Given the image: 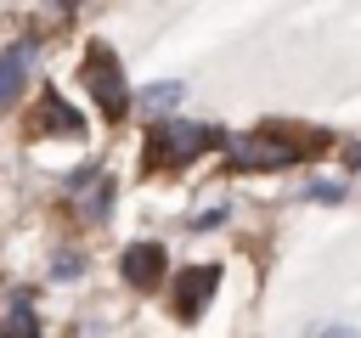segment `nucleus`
Returning <instances> with one entry per match:
<instances>
[{"label":"nucleus","mask_w":361,"mask_h":338,"mask_svg":"<svg viewBox=\"0 0 361 338\" xmlns=\"http://www.w3.org/2000/svg\"><path fill=\"white\" fill-rule=\"evenodd\" d=\"M327 146H333V135H322V130L265 124V130H248V141L231 146V169H282V163L316 158V152H327Z\"/></svg>","instance_id":"f257e3e1"},{"label":"nucleus","mask_w":361,"mask_h":338,"mask_svg":"<svg viewBox=\"0 0 361 338\" xmlns=\"http://www.w3.org/2000/svg\"><path fill=\"white\" fill-rule=\"evenodd\" d=\"M209 146H226V130H214V124H152V130H147L141 169H147V175H164V169L192 163V158L209 152Z\"/></svg>","instance_id":"f03ea898"},{"label":"nucleus","mask_w":361,"mask_h":338,"mask_svg":"<svg viewBox=\"0 0 361 338\" xmlns=\"http://www.w3.org/2000/svg\"><path fill=\"white\" fill-rule=\"evenodd\" d=\"M85 84H90L102 118L118 124V118L130 113V84H124V68H118V56H113L107 45H90V51H85Z\"/></svg>","instance_id":"7ed1b4c3"},{"label":"nucleus","mask_w":361,"mask_h":338,"mask_svg":"<svg viewBox=\"0 0 361 338\" xmlns=\"http://www.w3.org/2000/svg\"><path fill=\"white\" fill-rule=\"evenodd\" d=\"M214 287H220V265H186V270L175 276V315H180V321H197Z\"/></svg>","instance_id":"20e7f679"},{"label":"nucleus","mask_w":361,"mask_h":338,"mask_svg":"<svg viewBox=\"0 0 361 338\" xmlns=\"http://www.w3.org/2000/svg\"><path fill=\"white\" fill-rule=\"evenodd\" d=\"M164 265H169V259H164L158 242H130L124 259H118V270H124V282H130L135 293H152V287L164 282Z\"/></svg>","instance_id":"39448f33"},{"label":"nucleus","mask_w":361,"mask_h":338,"mask_svg":"<svg viewBox=\"0 0 361 338\" xmlns=\"http://www.w3.org/2000/svg\"><path fill=\"white\" fill-rule=\"evenodd\" d=\"M34 39H17V45H6L0 51V107H11L17 96H23V84H28V68H34Z\"/></svg>","instance_id":"423d86ee"},{"label":"nucleus","mask_w":361,"mask_h":338,"mask_svg":"<svg viewBox=\"0 0 361 338\" xmlns=\"http://www.w3.org/2000/svg\"><path fill=\"white\" fill-rule=\"evenodd\" d=\"M51 124V135H79L85 130V118L56 96V90H45V101H39V113H34V130H45Z\"/></svg>","instance_id":"0eeeda50"},{"label":"nucleus","mask_w":361,"mask_h":338,"mask_svg":"<svg viewBox=\"0 0 361 338\" xmlns=\"http://www.w3.org/2000/svg\"><path fill=\"white\" fill-rule=\"evenodd\" d=\"M0 338H39V321H34L28 299H11V310L0 315Z\"/></svg>","instance_id":"6e6552de"},{"label":"nucleus","mask_w":361,"mask_h":338,"mask_svg":"<svg viewBox=\"0 0 361 338\" xmlns=\"http://www.w3.org/2000/svg\"><path fill=\"white\" fill-rule=\"evenodd\" d=\"M180 96H186V84H180V79H158V84H147V90H141V107H147V113H169Z\"/></svg>","instance_id":"1a4fd4ad"},{"label":"nucleus","mask_w":361,"mask_h":338,"mask_svg":"<svg viewBox=\"0 0 361 338\" xmlns=\"http://www.w3.org/2000/svg\"><path fill=\"white\" fill-rule=\"evenodd\" d=\"M107 208H113V175H96V186L85 197V214L90 220H107Z\"/></svg>","instance_id":"9d476101"},{"label":"nucleus","mask_w":361,"mask_h":338,"mask_svg":"<svg viewBox=\"0 0 361 338\" xmlns=\"http://www.w3.org/2000/svg\"><path fill=\"white\" fill-rule=\"evenodd\" d=\"M51 276H56V282H73V276H79V254H56Z\"/></svg>","instance_id":"9b49d317"},{"label":"nucleus","mask_w":361,"mask_h":338,"mask_svg":"<svg viewBox=\"0 0 361 338\" xmlns=\"http://www.w3.org/2000/svg\"><path fill=\"white\" fill-rule=\"evenodd\" d=\"M220 220H226V208H203V214H197V220H192V231H214V225H220Z\"/></svg>","instance_id":"f8f14e48"},{"label":"nucleus","mask_w":361,"mask_h":338,"mask_svg":"<svg viewBox=\"0 0 361 338\" xmlns=\"http://www.w3.org/2000/svg\"><path fill=\"white\" fill-rule=\"evenodd\" d=\"M316 338H361V332H355V327H322Z\"/></svg>","instance_id":"ddd939ff"}]
</instances>
